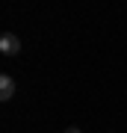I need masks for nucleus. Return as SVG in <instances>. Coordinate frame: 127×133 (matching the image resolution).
I'll return each instance as SVG.
<instances>
[{
    "mask_svg": "<svg viewBox=\"0 0 127 133\" xmlns=\"http://www.w3.org/2000/svg\"><path fill=\"white\" fill-rule=\"evenodd\" d=\"M65 133H83L80 127H65Z\"/></svg>",
    "mask_w": 127,
    "mask_h": 133,
    "instance_id": "obj_3",
    "label": "nucleus"
},
{
    "mask_svg": "<svg viewBox=\"0 0 127 133\" xmlns=\"http://www.w3.org/2000/svg\"><path fill=\"white\" fill-rule=\"evenodd\" d=\"M12 95H15V80H12L9 74H3V77H0V98L9 101Z\"/></svg>",
    "mask_w": 127,
    "mask_h": 133,
    "instance_id": "obj_2",
    "label": "nucleus"
},
{
    "mask_svg": "<svg viewBox=\"0 0 127 133\" xmlns=\"http://www.w3.org/2000/svg\"><path fill=\"white\" fill-rule=\"evenodd\" d=\"M0 50H3L6 56H18V50H21V38L15 36V33H3V36H0Z\"/></svg>",
    "mask_w": 127,
    "mask_h": 133,
    "instance_id": "obj_1",
    "label": "nucleus"
}]
</instances>
